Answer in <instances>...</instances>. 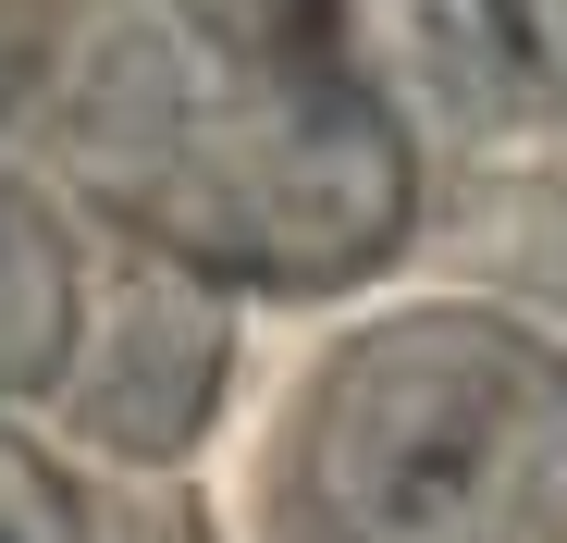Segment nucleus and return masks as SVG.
<instances>
[{
  "label": "nucleus",
  "mask_w": 567,
  "mask_h": 543,
  "mask_svg": "<svg viewBox=\"0 0 567 543\" xmlns=\"http://www.w3.org/2000/svg\"><path fill=\"white\" fill-rule=\"evenodd\" d=\"M297 506L321 543H555L567 358L494 309L358 334L297 420Z\"/></svg>",
  "instance_id": "obj_1"
},
{
  "label": "nucleus",
  "mask_w": 567,
  "mask_h": 543,
  "mask_svg": "<svg viewBox=\"0 0 567 543\" xmlns=\"http://www.w3.org/2000/svg\"><path fill=\"white\" fill-rule=\"evenodd\" d=\"M148 223L198 259L271 272V285H333V272L383 259L408 223V148L358 74L333 62H259L247 100L185 112L161 100L148 161L124 173Z\"/></svg>",
  "instance_id": "obj_2"
},
{
  "label": "nucleus",
  "mask_w": 567,
  "mask_h": 543,
  "mask_svg": "<svg viewBox=\"0 0 567 543\" xmlns=\"http://www.w3.org/2000/svg\"><path fill=\"white\" fill-rule=\"evenodd\" d=\"M62 334H74V272H62V235L0 198V383H50L62 371Z\"/></svg>",
  "instance_id": "obj_3"
},
{
  "label": "nucleus",
  "mask_w": 567,
  "mask_h": 543,
  "mask_svg": "<svg viewBox=\"0 0 567 543\" xmlns=\"http://www.w3.org/2000/svg\"><path fill=\"white\" fill-rule=\"evenodd\" d=\"M185 13L247 62H321V38H333V0H185Z\"/></svg>",
  "instance_id": "obj_4"
},
{
  "label": "nucleus",
  "mask_w": 567,
  "mask_h": 543,
  "mask_svg": "<svg viewBox=\"0 0 567 543\" xmlns=\"http://www.w3.org/2000/svg\"><path fill=\"white\" fill-rule=\"evenodd\" d=\"M0 543H74V506H62V482L25 458L13 432H0Z\"/></svg>",
  "instance_id": "obj_5"
},
{
  "label": "nucleus",
  "mask_w": 567,
  "mask_h": 543,
  "mask_svg": "<svg viewBox=\"0 0 567 543\" xmlns=\"http://www.w3.org/2000/svg\"><path fill=\"white\" fill-rule=\"evenodd\" d=\"M482 13H494V38L518 50V74L567 86V0H482Z\"/></svg>",
  "instance_id": "obj_6"
}]
</instances>
